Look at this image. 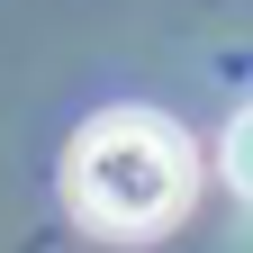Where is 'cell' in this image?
Returning a JSON list of instances; mask_svg holds the SVG:
<instances>
[{
	"label": "cell",
	"mask_w": 253,
	"mask_h": 253,
	"mask_svg": "<svg viewBox=\"0 0 253 253\" xmlns=\"http://www.w3.org/2000/svg\"><path fill=\"white\" fill-rule=\"evenodd\" d=\"M199 199V145L154 109H100L63 145V208L109 244H145L190 217Z\"/></svg>",
	"instance_id": "6da1fadb"
},
{
	"label": "cell",
	"mask_w": 253,
	"mask_h": 253,
	"mask_svg": "<svg viewBox=\"0 0 253 253\" xmlns=\"http://www.w3.org/2000/svg\"><path fill=\"white\" fill-rule=\"evenodd\" d=\"M217 172H226V190L253 208V100L226 118V136H217Z\"/></svg>",
	"instance_id": "7a4b0ae2"
}]
</instances>
